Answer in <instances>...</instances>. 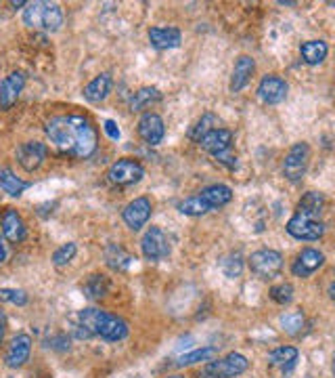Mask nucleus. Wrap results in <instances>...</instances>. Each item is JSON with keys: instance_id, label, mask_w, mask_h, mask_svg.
Returning <instances> with one entry per match:
<instances>
[{"instance_id": "nucleus-3", "label": "nucleus", "mask_w": 335, "mask_h": 378, "mask_svg": "<svg viewBox=\"0 0 335 378\" xmlns=\"http://www.w3.org/2000/svg\"><path fill=\"white\" fill-rule=\"evenodd\" d=\"M23 23L34 30L57 32L63 26V11L57 2H28L23 9Z\"/></svg>"}, {"instance_id": "nucleus-13", "label": "nucleus", "mask_w": 335, "mask_h": 378, "mask_svg": "<svg viewBox=\"0 0 335 378\" xmlns=\"http://www.w3.org/2000/svg\"><path fill=\"white\" fill-rule=\"evenodd\" d=\"M151 213H153V206H151V200L149 198H135L132 202H128L122 211V218L124 223L128 225V229L132 231H139L147 225V221L151 218Z\"/></svg>"}, {"instance_id": "nucleus-39", "label": "nucleus", "mask_w": 335, "mask_h": 378, "mask_svg": "<svg viewBox=\"0 0 335 378\" xmlns=\"http://www.w3.org/2000/svg\"><path fill=\"white\" fill-rule=\"evenodd\" d=\"M48 343H52V345H48V347H52V349H57V351H67V349H69V338H67L65 334H59V336H55V338L48 340Z\"/></svg>"}, {"instance_id": "nucleus-41", "label": "nucleus", "mask_w": 335, "mask_h": 378, "mask_svg": "<svg viewBox=\"0 0 335 378\" xmlns=\"http://www.w3.org/2000/svg\"><path fill=\"white\" fill-rule=\"evenodd\" d=\"M4 328H6V320H4V316L0 311V345H2V338H4Z\"/></svg>"}, {"instance_id": "nucleus-1", "label": "nucleus", "mask_w": 335, "mask_h": 378, "mask_svg": "<svg viewBox=\"0 0 335 378\" xmlns=\"http://www.w3.org/2000/svg\"><path fill=\"white\" fill-rule=\"evenodd\" d=\"M48 141L63 154L72 158L86 160L96 152L98 135L89 116L67 113L55 116L47 122Z\"/></svg>"}, {"instance_id": "nucleus-29", "label": "nucleus", "mask_w": 335, "mask_h": 378, "mask_svg": "<svg viewBox=\"0 0 335 378\" xmlns=\"http://www.w3.org/2000/svg\"><path fill=\"white\" fill-rule=\"evenodd\" d=\"M218 355V349L216 347H201V349H195L191 353H185L178 357V366L185 368V366H193V364H201V362H212L214 357Z\"/></svg>"}, {"instance_id": "nucleus-11", "label": "nucleus", "mask_w": 335, "mask_h": 378, "mask_svg": "<svg viewBox=\"0 0 335 378\" xmlns=\"http://www.w3.org/2000/svg\"><path fill=\"white\" fill-rule=\"evenodd\" d=\"M233 141H235V135H233L229 128H220V126H218V128L210 130L205 137H201V139H199V145H201V150H205V152L212 154L214 158H220V156H225V154L231 152Z\"/></svg>"}, {"instance_id": "nucleus-23", "label": "nucleus", "mask_w": 335, "mask_h": 378, "mask_svg": "<svg viewBox=\"0 0 335 378\" xmlns=\"http://www.w3.org/2000/svg\"><path fill=\"white\" fill-rule=\"evenodd\" d=\"M105 261L107 265L113 271H126L132 263H135V257L120 244H109L105 248Z\"/></svg>"}, {"instance_id": "nucleus-25", "label": "nucleus", "mask_w": 335, "mask_h": 378, "mask_svg": "<svg viewBox=\"0 0 335 378\" xmlns=\"http://www.w3.org/2000/svg\"><path fill=\"white\" fill-rule=\"evenodd\" d=\"M329 53V47L325 40H306L300 45V55L304 59V63L308 65H319L325 61V57Z\"/></svg>"}, {"instance_id": "nucleus-31", "label": "nucleus", "mask_w": 335, "mask_h": 378, "mask_svg": "<svg viewBox=\"0 0 335 378\" xmlns=\"http://www.w3.org/2000/svg\"><path fill=\"white\" fill-rule=\"evenodd\" d=\"M178 211L187 216H201L212 213V209L201 200L199 194H197V196H191V198H187V200H183V202L178 204Z\"/></svg>"}, {"instance_id": "nucleus-5", "label": "nucleus", "mask_w": 335, "mask_h": 378, "mask_svg": "<svg viewBox=\"0 0 335 378\" xmlns=\"http://www.w3.org/2000/svg\"><path fill=\"white\" fill-rule=\"evenodd\" d=\"M247 265L260 279H273L283 269V255L273 248H262L247 259Z\"/></svg>"}, {"instance_id": "nucleus-27", "label": "nucleus", "mask_w": 335, "mask_h": 378, "mask_svg": "<svg viewBox=\"0 0 335 378\" xmlns=\"http://www.w3.org/2000/svg\"><path fill=\"white\" fill-rule=\"evenodd\" d=\"M0 187L4 189V194H8V196H13V198H19V196L30 187V183H28V181H21L11 168H2V170H0Z\"/></svg>"}, {"instance_id": "nucleus-18", "label": "nucleus", "mask_w": 335, "mask_h": 378, "mask_svg": "<svg viewBox=\"0 0 335 378\" xmlns=\"http://www.w3.org/2000/svg\"><path fill=\"white\" fill-rule=\"evenodd\" d=\"M30 353H32V338L30 334H17L8 349H6V355H4V362L8 368H19L23 366L28 360H30Z\"/></svg>"}, {"instance_id": "nucleus-32", "label": "nucleus", "mask_w": 335, "mask_h": 378, "mask_svg": "<svg viewBox=\"0 0 335 378\" xmlns=\"http://www.w3.org/2000/svg\"><path fill=\"white\" fill-rule=\"evenodd\" d=\"M304 326H306V318L302 311H289L285 316H281V328H283V332H288L291 336L300 334L304 330Z\"/></svg>"}, {"instance_id": "nucleus-40", "label": "nucleus", "mask_w": 335, "mask_h": 378, "mask_svg": "<svg viewBox=\"0 0 335 378\" xmlns=\"http://www.w3.org/2000/svg\"><path fill=\"white\" fill-rule=\"evenodd\" d=\"M6 261V244H4V240H2V235H0V265Z\"/></svg>"}, {"instance_id": "nucleus-30", "label": "nucleus", "mask_w": 335, "mask_h": 378, "mask_svg": "<svg viewBox=\"0 0 335 378\" xmlns=\"http://www.w3.org/2000/svg\"><path fill=\"white\" fill-rule=\"evenodd\" d=\"M109 292V279L103 273H95L86 279L84 284V294L89 299H103Z\"/></svg>"}, {"instance_id": "nucleus-21", "label": "nucleus", "mask_w": 335, "mask_h": 378, "mask_svg": "<svg viewBox=\"0 0 335 378\" xmlns=\"http://www.w3.org/2000/svg\"><path fill=\"white\" fill-rule=\"evenodd\" d=\"M201 200L212 209V211H218L222 206H227L231 200H233V189L229 185H222V183H216V185H210L205 189L199 191Z\"/></svg>"}, {"instance_id": "nucleus-17", "label": "nucleus", "mask_w": 335, "mask_h": 378, "mask_svg": "<svg viewBox=\"0 0 335 378\" xmlns=\"http://www.w3.org/2000/svg\"><path fill=\"white\" fill-rule=\"evenodd\" d=\"M323 265H325V255L321 250H317V248H304L295 257V261L291 265V273L297 275V277H310L314 271H319Z\"/></svg>"}, {"instance_id": "nucleus-35", "label": "nucleus", "mask_w": 335, "mask_h": 378, "mask_svg": "<svg viewBox=\"0 0 335 378\" xmlns=\"http://www.w3.org/2000/svg\"><path fill=\"white\" fill-rule=\"evenodd\" d=\"M76 252H78V246H76L74 242H67V244L59 246V248L52 252V263H55L57 267H63V265H67V263L76 257Z\"/></svg>"}, {"instance_id": "nucleus-10", "label": "nucleus", "mask_w": 335, "mask_h": 378, "mask_svg": "<svg viewBox=\"0 0 335 378\" xmlns=\"http://www.w3.org/2000/svg\"><path fill=\"white\" fill-rule=\"evenodd\" d=\"M288 91L289 84L281 76H277V74L264 76V78L260 80V84H258V97H260V101L266 104V106H277V104L285 101Z\"/></svg>"}, {"instance_id": "nucleus-33", "label": "nucleus", "mask_w": 335, "mask_h": 378, "mask_svg": "<svg viewBox=\"0 0 335 378\" xmlns=\"http://www.w3.org/2000/svg\"><path fill=\"white\" fill-rule=\"evenodd\" d=\"M214 128H218V118H216L214 113H203V116H201V120L193 126L191 139L199 143V139H201V137H205V135H208L210 130H214Z\"/></svg>"}, {"instance_id": "nucleus-6", "label": "nucleus", "mask_w": 335, "mask_h": 378, "mask_svg": "<svg viewBox=\"0 0 335 378\" xmlns=\"http://www.w3.org/2000/svg\"><path fill=\"white\" fill-rule=\"evenodd\" d=\"M144 177L143 164L139 160H132V158H122L118 162H113L107 170V181L111 185H118V187H128V185H135L139 183Z\"/></svg>"}, {"instance_id": "nucleus-14", "label": "nucleus", "mask_w": 335, "mask_h": 378, "mask_svg": "<svg viewBox=\"0 0 335 378\" xmlns=\"http://www.w3.org/2000/svg\"><path fill=\"white\" fill-rule=\"evenodd\" d=\"M139 137L143 139L147 145H159L166 137V126L161 116L147 111L139 120Z\"/></svg>"}, {"instance_id": "nucleus-19", "label": "nucleus", "mask_w": 335, "mask_h": 378, "mask_svg": "<svg viewBox=\"0 0 335 378\" xmlns=\"http://www.w3.org/2000/svg\"><path fill=\"white\" fill-rule=\"evenodd\" d=\"M183 34L178 28H151L149 30V43L157 51H168L181 47Z\"/></svg>"}, {"instance_id": "nucleus-12", "label": "nucleus", "mask_w": 335, "mask_h": 378, "mask_svg": "<svg viewBox=\"0 0 335 378\" xmlns=\"http://www.w3.org/2000/svg\"><path fill=\"white\" fill-rule=\"evenodd\" d=\"M47 152L48 150L45 143H40V141H25V143H21L17 148L15 156H17L19 166L25 172H34V170H38L42 166L45 158H47Z\"/></svg>"}, {"instance_id": "nucleus-43", "label": "nucleus", "mask_w": 335, "mask_h": 378, "mask_svg": "<svg viewBox=\"0 0 335 378\" xmlns=\"http://www.w3.org/2000/svg\"><path fill=\"white\" fill-rule=\"evenodd\" d=\"M331 370H334V377H335V355H334V364H331Z\"/></svg>"}, {"instance_id": "nucleus-38", "label": "nucleus", "mask_w": 335, "mask_h": 378, "mask_svg": "<svg viewBox=\"0 0 335 378\" xmlns=\"http://www.w3.org/2000/svg\"><path fill=\"white\" fill-rule=\"evenodd\" d=\"M103 130L107 133V137H109L111 141H118V139H120V128H118V124H115L113 120H105V122H103Z\"/></svg>"}, {"instance_id": "nucleus-36", "label": "nucleus", "mask_w": 335, "mask_h": 378, "mask_svg": "<svg viewBox=\"0 0 335 378\" xmlns=\"http://www.w3.org/2000/svg\"><path fill=\"white\" fill-rule=\"evenodd\" d=\"M0 303H11L17 307L28 305V294L17 288H0Z\"/></svg>"}, {"instance_id": "nucleus-15", "label": "nucleus", "mask_w": 335, "mask_h": 378, "mask_svg": "<svg viewBox=\"0 0 335 378\" xmlns=\"http://www.w3.org/2000/svg\"><path fill=\"white\" fill-rule=\"evenodd\" d=\"M25 87V74L15 70L0 82V109H11Z\"/></svg>"}, {"instance_id": "nucleus-22", "label": "nucleus", "mask_w": 335, "mask_h": 378, "mask_svg": "<svg viewBox=\"0 0 335 378\" xmlns=\"http://www.w3.org/2000/svg\"><path fill=\"white\" fill-rule=\"evenodd\" d=\"M111 87H113V80L109 74H98L95 80H91L86 87H84V99L91 101V104H101L109 97L111 93Z\"/></svg>"}, {"instance_id": "nucleus-44", "label": "nucleus", "mask_w": 335, "mask_h": 378, "mask_svg": "<svg viewBox=\"0 0 335 378\" xmlns=\"http://www.w3.org/2000/svg\"><path fill=\"white\" fill-rule=\"evenodd\" d=\"M166 378H183V377H166Z\"/></svg>"}, {"instance_id": "nucleus-4", "label": "nucleus", "mask_w": 335, "mask_h": 378, "mask_svg": "<svg viewBox=\"0 0 335 378\" xmlns=\"http://www.w3.org/2000/svg\"><path fill=\"white\" fill-rule=\"evenodd\" d=\"M249 368V362L241 353H229L227 357L212 360L203 366L201 374L205 378H235Z\"/></svg>"}, {"instance_id": "nucleus-24", "label": "nucleus", "mask_w": 335, "mask_h": 378, "mask_svg": "<svg viewBox=\"0 0 335 378\" xmlns=\"http://www.w3.org/2000/svg\"><path fill=\"white\" fill-rule=\"evenodd\" d=\"M325 206V196L319 191H308L302 196V200L297 202V211L295 215L308 216V218H319Z\"/></svg>"}, {"instance_id": "nucleus-26", "label": "nucleus", "mask_w": 335, "mask_h": 378, "mask_svg": "<svg viewBox=\"0 0 335 378\" xmlns=\"http://www.w3.org/2000/svg\"><path fill=\"white\" fill-rule=\"evenodd\" d=\"M295 362H297V349L289 347V345L277 347L275 351L268 353V364L279 368V370H283V372H289L295 366Z\"/></svg>"}, {"instance_id": "nucleus-34", "label": "nucleus", "mask_w": 335, "mask_h": 378, "mask_svg": "<svg viewBox=\"0 0 335 378\" xmlns=\"http://www.w3.org/2000/svg\"><path fill=\"white\" fill-rule=\"evenodd\" d=\"M220 269L225 271L227 277H239L243 271V257L239 252H231L220 261Z\"/></svg>"}, {"instance_id": "nucleus-8", "label": "nucleus", "mask_w": 335, "mask_h": 378, "mask_svg": "<svg viewBox=\"0 0 335 378\" xmlns=\"http://www.w3.org/2000/svg\"><path fill=\"white\" fill-rule=\"evenodd\" d=\"M141 250L147 261H164L170 257V240L159 227H149L141 240Z\"/></svg>"}, {"instance_id": "nucleus-9", "label": "nucleus", "mask_w": 335, "mask_h": 378, "mask_svg": "<svg viewBox=\"0 0 335 378\" xmlns=\"http://www.w3.org/2000/svg\"><path fill=\"white\" fill-rule=\"evenodd\" d=\"M288 233L295 240H302V242H317L323 238L325 233V225L317 218H308V216L293 215L288 221Z\"/></svg>"}, {"instance_id": "nucleus-16", "label": "nucleus", "mask_w": 335, "mask_h": 378, "mask_svg": "<svg viewBox=\"0 0 335 378\" xmlns=\"http://www.w3.org/2000/svg\"><path fill=\"white\" fill-rule=\"evenodd\" d=\"M0 229H2V235L11 244H19L28 235L25 223H23V218H21V215L15 209H4L2 211V215H0Z\"/></svg>"}, {"instance_id": "nucleus-28", "label": "nucleus", "mask_w": 335, "mask_h": 378, "mask_svg": "<svg viewBox=\"0 0 335 378\" xmlns=\"http://www.w3.org/2000/svg\"><path fill=\"white\" fill-rule=\"evenodd\" d=\"M159 99H161V93H159L155 87H143V89H139V91L132 95L130 109H132V111H143V109H147L151 104H155V101H159Z\"/></svg>"}, {"instance_id": "nucleus-37", "label": "nucleus", "mask_w": 335, "mask_h": 378, "mask_svg": "<svg viewBox=\"0 0 335 378\" xmlns=\"http://www.w3.org/2000/svg\"><path fill=\"white\" fill-rule=\"evenodd\" d=\"M271 299L277 305H289L293 299V286L291 284H277L271 288Z\"/></svg>"}, {"instance_id": "nucleus-20", "label": "nucleus", "mask_w": 335, "mask_h": 378, "mask_svg": "<svg viewBox=\"0 0 335 378\" xmlns=\"http://www.w3.org/2000/svg\"><path fill=\"white\" fill-rule=\"evenodd\" d=\"M254 70H256V61L247 55H241L239 59L235 61V67H233V74H231V84H229L231 93H239L241 89H245Z\"/></svg>"}, {"instance_id": "nucleus-42", "label": "nucleus", "mask_w": 335, "mask_h": 378, "mask_svg": "<svg viewBox=\"0 0 335 378\" xmlns=\"http://www.w3.org/2000/svg\"><path fill=\"white\" fill-rule=\"evenodd\" d=\"M329 296H331V299L335 301V282L331 284V286H329Z\"/></svg>"}, {"instance_id": "nucleus-7", "label": "nucleus", "mask_w": 335, "mask_h": 378, "mask_svg": "<svg viewBox=\"0 0 335 378\" xmlns=\"http://www.w3.org/2000/svg\"><path fill=\"white\" fill-rule=\"evenodd\" d=\"M308 164H310V145L308 143H295L288 154H285V160H283V174L285 179L291 183H297L304 179L306 170H308Z\"/></svg>"}, {"instance_id": "nucleus-2", "label": "nucleus", "mask_w": 335, "mask_h": 378, "mask_svg": "<svg viewBox=\"0 0 335 378\" xmlns=\"http://www.w3.org/2000/svg\"><path fill=\"white\" fill-rule=\"evenodd\" d=\"M78 336L80 338H91L101 336L107 343H120L128 336L130 326L120 316H113L103 309H82L78 313Z\"/></svg>"}]
</instances>
